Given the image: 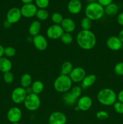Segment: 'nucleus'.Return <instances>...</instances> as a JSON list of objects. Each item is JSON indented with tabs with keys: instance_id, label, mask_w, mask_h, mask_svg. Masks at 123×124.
Instances as JSON below:
<instances>
[{
	"instance_id": "nucleus-1",
	"label": "nucleus",
	"mask_w": 123,
	"mask_h": 124,
	"mask_svg": "<svg viewBox=\"0 0 123 124\" xmlns=\"http://www.w3.org/2000/svg\"><path fill=\"white\" fill-rule=\"evenodd\" d=\"M77 42L81 48L85 50H90L96 46V36L91 30H82L77 34Z\"/></svg>"
},
{
	"instance_id": "nucleus-2",
	"label": "nucleus",
	"mask_w": 123,
	"mask_h": 124,
	"mask_svg": "<svg viewBox=\"0 0 123 124\" xmlns=\"http://www.w3.org/2000/svg\"><path fill=\"white\" fill-rule=\"evenodd\" d=\"M86 17L91 21H98L103 17L105 14L104 7L97 2H89L84 10Z\"/></svg>"
},
{
	"instance_id": "nucleus-3",
	"label": "nucleus",
	"mask_w": 123,
	"mask_h": 124,
	"mask_svg": "<svg viewBox=\"0 0 123 124\" xmlns=\"http://www.w3.org/2000/svg\"><path fill=\"white\" fill-rule=\"evenodd\" d=\"M97 100L105 106H111L117 101V94L113 90L109 88L100 90L97 94Z\"/></svg>"
},
{
	"instance_id": "nucleus-4",
	"label": "nucleus",
	"mask_w": 123,
	"mask_h": 124,
	"mask_svg": "<svg viewBox=\"0 0 123 124\" xmlns=\"http://www.w3.org/2000/svg\"><path fill=\"white\" fill-rule=\"evenodd\" d=\"M72 81L69 76L60 75L54 81L53 86L55 91L59 93H65L69 92L72 88Z\"/></svg>"
},
{
	"instance_id": "nucleus-5",
	"label": "nucleus",
	"mask_w": 123,
	"mask_h": 124,
	"mask_svg": "<svg viewBox=\"0 0 123 124\" xmlns=\"http://www.w3.org/2000/svg\"><path fill=\"white\" fill-rule=\"evenodd\" d=\"M23 104L25 108L28 111H36L41 106V98H39L38 94L31 93V94H27Z\"/></svg>"
},
{
	"instance_id": "nucleus-6",
	"label": "nucleus",
	"mask_w": 123,
	"mask_h": 124,
	"mask_svg": "<svg viewBox=\"0 0 123 124\" xmlns=\"http://www.w3.org/2000/svg\"><path fill=\"white\" fill-rule=\"evenodd\" d=\"M27 96L25 88L22 87H16L12 92L11 94V98L12 101L16 104H20L24 103L25 98Z\"/></svg>"
},
{
	"instance_id": "nucleus-7",
	"label": "nucleus",
	"mask_w": 123,
	"mask_h": 124,
	"mask_svg": "<svg viewBox=\"0 0 123 124\" xmlns=\"http://www.w3.org/2000/svg\"><path fill=\"white\" fill-rule=\"evenodd\" d=\"M64 31L61 25L58 24H53L50 25L47 30V37L53 40L60 39Z\"/></svg>"
},
{
	"instance_id": "nucleus-8",
	"label": "nucleus",
	"mask_w": 123,
	"mask_h": 124,
	"mask_svg": "<svg viewBox=\"0 0 123 124\" xmlns=\"http://www.w3.org/2000/svg\"><path fill=\"white\" fill-rule=\"evenodd\" d=\"M86 76V72L84 69L81 67H77L74 68L69 76L72 82L79 83L83 81V79Z\"/></svg>"
},
{
	"instance_id": "nucleus-9",
	"label": "nucleus",
	"mask_w": 123,
	"mask_h": 124,
	"mask_svg": "<svg viewBox=\"0 0 123 124\" xmlns=\"http://www.w3.org/2000/svg\"><path fill=\"white\" fill-rule=\"evenodd\" d=\"M22 116L21 110L17 107H13L8 110L7 114V119L12 124L17 123L20 121Z\"/></svg>"
},
{
	"instance_id": "nucleus-10",
	"label": "nucleus",
	"mask_w": 123,
	"mask_h": 124,
	"mask_svg": "<svg viewBox=\"0 0 123 124\" xmlns=\"http://www.w3.org/2000/svg\"><path fill=\"white\" fill-rule=\"evenodd\" d=\"M49 124H66L67 117L63 112L59 111L52 113L48 119Z\"/></svg>"
},
{
	"instance_id": "nucleus-11",
	"label": "nucleus",
	"mask_w": 123,
	"mask_h": 124,
	"mask_svg": "<svg viewBox=\"0 0 123 124\" xmlns=\"http://www.w3.org/2000/svg\"><path fill=\"white\" fill-rule=\"evenodd\" d=\"M22 17L20 8L18 7H12L8 10L6 15V20L11 24H16L20 21Z\"/></svg>"
},
{
	"instance_id": "nucleus-12",
	"label": "nucleus",
	"mask_w": 123,
	"mask_h": 124,
	"mask_svg": "<svg viewBox=\"0 0 123 124\" xmlns=\"http://www.w3.org/2000/svg\"><path fill=\"white\" fill-rule=\"evenodd\" d=\"M93 101L92 98L88 95H84L78 98L77 101V106L80 111H86L92 106Z\"/></svg>"
},
{
	"instance_id": "nucleus-13",
	"label": "nucleus",
	"mask_w": 123,
	"mask_h": 124,
	"mask_svg": "<svg viewBox=\"0 0 123 124\" xmlns=\"http://www.w3.org/2000/svg\"><path fill=\"white\" fill-rule=\"evenodd\" d=\"M32 42L35 48L39 51L45 50L48 46L47 38L40 34L33 37Z\"/></svg>"
},
{
	"instance_id": "nucleus-14",
	"label": "nucleus",
	"mask_w": 123,
	"mask_h": 124,
	"mask_svg": "<svg viewBox=\"0 0 123 124\" xmlns=\"http://www.w3.org/2000/svg\"><path fill=\"white\" fill-rule=\"evenodd\" d=\"M20 9L22 16L28 18H32L36 16V12L38 10L36 5L33 3L24 4Z\"/></svg>"
},
{
	"instance_id": "nucleus-15",
	"label": "nucleus",
	"mask_w": 123,
	"mask_h": 124,
	"mask_svg": "<svg viewBox=\"0 0 123 124\" xmlns=\"http://www.w3.org/2000/svg\"><path fill=\"white\" fill-rule=\"evenodd\" d=\"M106 46L112 51H118L123 47V44L119 39L118 36H111L106 41Z\"/></svg>"
},
{
	"instance_id": "nucleus-16",
	"label": "nucleus",
	"mask_w": 123,
	"mask_h": 124,
	"mask_svg": "<svg viewBox=\"0 0 123 124\" xmlns=\"http://www.w3.org/2000/svg\"><path fill=\"white\" fill-rule=\"evenodd\" d=\"M60 25L63 30L64 32L69 33L73 32L76 29L75 23L73 19L69 18H64Z\"/></svg>"
},
{
	"instance_id": "nucleus-17",
	"label": "nucleus",
	"mask_w": 123,
	"mask_h": 124,
	"mask_svg": "<svg viewBox=\"0 0 123 124\" xmlns=\"http://www.w3.org/2000/svg\"><path fill=\"white\" fill-rule=\"evenodd\" d=\"M82 9V4L80 0H70L68 4V10L71 14L77 15Z\"/></svg>"
},
{
	"instance_id": "nucleus-18",
	"label": "nucleus",
	"mask_w": 123,
	"mask_h": 124,
	"mask_svg": "<svg viewBox=\"0 0 123 124\" xmlns=\"http://www.w3.org/2000/svg\"><path fill=\"white\" fill-rule=\"evenodd\" d=\"M41 27H42V24L40 21L35 20L33 21L30 24L28 29V32L30 36L34 37L39 35L41 30Z\"/></svg>"
},
{
	"instance_id": "nucleus-19",
	"label": "nucleus",
	"mask_w": 123,
	"mask_h": 124,
	"mask_svg": "<svg viewBox=\"0 0 123 124\" xmlns=\"http://www.w3.org/2000/svg\"><path fill=\"white\" fill-rule=\"evenodd\" d=\"M12 69V63L8 58L2 57L0 58V71L3 73L10 71Z\"/></svg>"
},
{
	"instance_id": "nucleus-20",
	"label": "nucleus",
	"mask_w": 123,
	"mask_h": 124,
	"mask_svg": "<svg viewBox=\"0 0 123 124\" xmlns=\"http://www.w3.org/2000/svg\"><path fill=\"white\" fill-rule=\"evenodd\" d=\"M96 80V75L94 74L86 75L82 81V86L83 88H86L92 85Z\"/></svg>"
},
{
	"instance_id": "nucleus-21",
	"label": "nucleus",
	"mask_w": 123,
	"mask_h": 124,
	"mask_svg": "<svg viewBox=\"0 0 123 124\" xmlns=\"http://www.w3.org/2000/svg\"><path fill=\"white\" fill-rule=\"evenodd\" d=\"M20 83L21 87L24 88L30 87L33 83V78L31 75L28 73H25L22 75L20 79Z\"/></svg>"
},
{
	"instance_id": "nucleus-22",
	"label": "nucleus",
	"mask_w": 123,
	"mask_h": 124,
	"mask_svg": "<svg viewBox=\"0 0 123 124\" xmlns=\"http://www.w3.org/2000/svg\"><path fill=\"white\" fill-rule=\"evenodd\" d=\"M119 11V7L115 3H111L110 4L104 7V12L107 15L113 16L116 15Z\"/></svg>"
},
{
	"instance_id": "nucleus-23",
	"label": "nucleus",
	"mask_w": 123,
	"mask_h": 124,
	"mask_svg": "<svg viewBox=\"0 0 123 124\" xmlns=\"http://www.w3.org/2000/svg\"><path fill=\"white\" fill-rule=\"evenodd\" d=\"M74 67L72 63L70 61H65L61 65V70L60 75H67L69 76L72 70H73Z\"/></svg>"
},
{
	"instance_id": "nucleus-24",
	"label": "nucleus",
	"mask_w": 123,
	"mask_h": 124,
	"mask_svg": "<svg viewBox=\"0 0 123 124\" xmlns=\"http://www.w3.org/2000/svg\"><path fill=\"white\" fill-rule=\"evenodd\" d=\"M31 87L32 88L33 93H34V94L39 95L43 91L44 84H43L42 81L37 80V81H35L33 82Z\"/></svg>"
},
{
	"instance_id": "nucleus-25",
	"label": "nucleus",
	"mask_w": 123,
	"mask_h": 124,
	"mask_svg": "<svg viewBox=\"0 0 123 124\" xmlns=\"http://www.w3.org/2000/svg\"><path fill=\"white\" fill-rule=\"evenodd\" d=\"M63 100L66 105L68 106H72L75 104L77 99L71 94V92H68L67 93H65V94H64L63 97Z\"/></svg>"
},
{
	"instance_id": "nucleus-26",
	"label": "nucleus",
	"mask_w": 123,
	"mask_h": 124,
	"mask_svg": "<svg viewBox=\"0 0 123 124\" xmlns=\"http://www.w3.org/2000/svg\"><path fill=\"white\" fill-rule=\"evenodd\" d=\"M92 25V21L87 17H84L80 22V25L83 30H90Z\"/></svg>"
},
{
	"instance_id": "nucleus-27",
	"label": "nucleus",
	"mask_w": 123,
	"mask_h": 124,
	"mask_svg": "<svg viewBox=\"0 0 123 124\" xmlns=\"http://www.w3.org/2000/svg\"><path fill=\"white\" fill-rule=\"evenodd\" d=\"M36 16L39 21H45L49 17V13L45 9H38L36 12Z\"/></svg>"
},
{
	"instance_id": "nucleus-28",
	"label": "nucleus",
	"mask_w": 123,
	"mask_h": 124,
	"mask_svg": "<svg viewBox=\"0 0 123 124\" xmlns=\"http://www.w3.org/2000/svg\"><path fill=\"white\" fill-rule=\"evenodd\" d=\"M60 40L62 42L66 45L71 44L72 42H73V36L69 33L64 32L63 34L62 35L61 38H60Z\"/></svg>"
},
{
	"instance_id": "nucleus-29",
	"label": "nucleus",
	"mask_w": 123,
	"mask_h": 124,
	"mask_svg": "<svg viewBox=\"0 0 123 124\" xmlns=\"http://www.w3.org/2000/svg\"><path fill=\"white\" fill-rule=\"evenodd\" d=\"M63 19L64 18L62 15L59 12H55L51 16V20L54 23V24L60 25Z\"/></svg>"
},
{
	"instance_id": "nucleus-30",
	"label": "nucleus",
	"mask_w": 123,
	"mask_h": 124,
	"mask_svg": "<svg viewBox=\"0 0 123 124\" xmlns=\"http://www.w3.org/2000/svg\"><path fill=\"white\" fill-rule=\"evenodd\" d=\"M49 4V0H35V5L39 9H45Z\"/></svg>"
},
{
	"instance_id": "nucleus-31",
	"label": "nucleus",
	"mask_w": 123,
	"mask_h": 124,
	"mask_svg": "<svg viewBox=\"0 0 123 124\" xmlns=\"http://www.w3.org/2000/svg\"><path fill=\"white\" fill-rule=\"evenodd\" d=\"M69 92H71V94H72L76 99H78V98H80L81 97V94H82V87H80V86L78 85L74 86V87L71 88V90H70Z\"/></svg>"
},
{
	"instance_id": "nucleus-32",
	"label": "nucleus",
	"mask_w": 123,
	"mask_h": 124,
	"mask_svg": "<svg viewBox=\"0 0 123 124\" xmlns=\"http://www.w3.org/2000/svg\"><path fill=\"white\" fill-rule=\"evenodd\" d=\"M16 53V49L13 47L8 46L4 48V55L8 58H12L13 57Z\"/></svg>"
},
{
	"instance_id": "nucleus-33",
	"label": "nucleus",
	"mask_w": 123,
	"mask_h": 124,
	"mask_svg": "<svg viewBox=\"0 0 123 124\" xmlns=\"http://www.w3.org/2000/svg\"><path fill=\"white\" fill-rule=\"evenodd\" d=\"M3 79L6 84H12L14 81V75L11 71H8L4 73Z\"/></svg>"
},
{
	"instance_id": "nucleus-34",
	"label": "nucleus",
	"mask_w": 123,
	"mask_h": 124,
	"mask_svg": "<svg viewBox=\"0 0 123 124\" xmlns=\"http://www.w3.org/2000/svg\"><path fill=\"white\" fill-rule=\"evenodd\" d=\"M114 71L118 76H123V62H119L115 65Z\"/></svg>"
},
{
	"instance_id": "nucleus-35",
	"label": "nucleus",
	"mask_w": 123,
	"mask_h": 124,
	"mask_svg": "<svg viewBox=\"0 0 123 124\" xmlns=\"http://www.w3.org/2000/svg\"><path fill=\"white\" fill-rule=\"evenodd\" d=\"M109 113L106 111L101 110V111H98L96 113V117L100 121H105L109 118Z\"/></svg>"
},
{
	"instance_id": "nucleus-36",
	"label": "nucleus",
	"mask_w": 123,
	"mask_h": 124,
	"mask_svg": "<svg viewBox=\"0 0 123 124\" xmlns=\"http://www.w3.org/2000/svg\"><path fill=\"white\" fill-rule=\"evenodd\" d=\"M113 108L115 111L118 114L123 115V103L121 102L116 101L113 104Z\"/></svg>"
},
{
	"instance_id": "nucleus-37",
	"label": "nucleus",
	"mask_w": 123,
	"mask_h": 124,
	"mask_svg": "<svg viewBox=\"0 0 123 124\" xmlns=\"http://www.w3.org/2000/svg\"><path fill=\"white\" fill-rule=\"evenodd\" d=\"M97 2H98L102 7H105L108 6V5L110 4L111 3H112L113 0H97Z\"/></svg>"
},
{
	"instance_id": "nucleus-38",
	"label": "nucleus",
	"mask_w": 123,
	"mask_h": 124,
	"mask_svg": "<svg viewBox=\"0 0 123 124\" xmlns=\"http://www.w3.org/2000/svg\"><path fill=\"white\" fill-rule=\"evenodd\" d=\"M116 21L119 25L123 26V12H121L117 15Z\"/></svg>"
},
{
	"instance_id": "nucleus-39",
	"label": "nucleus",
	"mask_w": 123,
	"mask_h": 124,
	"mask_svg": "<svg viewBox=\"0 0 123 124\" xmlns=\"http://www.w3.org/2000/svg\"><path fill=\"white\" fill-rule=\"evenodd\" d=\"M117 100L118 101L123 103V90H121L117 94Z\"/></svg>"
},
{
	"instance_id": "nucleus-40",
	"label": "nucleus",
	"mask_w": 123,
	"mask_h": 124,
	"mask_svg": "<svg viewBox=\"0 0 123 124\" xmlns=\"http://www.w3.org/2000/svg\"><path fill=\"white\" fill-rule=\"evenodd\" d=\"M3 25L6 29H9V28L11 27V25H12V24H11L10 23H9L8 21L6 20L4 22Z\"/></svg>"
},
{
	"instance_id": "nucleus-41",
	"label": "nucleus",
	"mask_w": 123,
	"mask_h": 124,
	"mask_svg": "<svg viewBox=\"0 0 123 124\" xmlns=\"http://www.w3.org/2000/svg\"><path fill=\"white\" fill-rule=\"evenodd\" d=\"M4 54V47L0 44V58L3 57Z\"/></svg>"
},
{
	"instance_id": "nucleus-42",
	"label": "nucleus",
	"mask_w": 123,
	"mask_h": 124,
	"mask_svg": "<svg viewBox=\"0 0 123 124\" xmlns=\"http://www.w3.org/2000/svg\"><path fill=\"white\" fill-rule=\"evenodd\" d=\"M118 36L119 38V39L121 40V41L122 42V43L123 44V29H122V30L119 31Z\"/></svg>"
},
{
	"instance_id": "nucleus-43",
	"label": "nucleus",
	"mask_w": 123,
	"mask_h": 124,
	"mask_svg": "<svg viewBox=\"0 0 123 124\" xmlns=\"http://www.w3.org/2000/svg\"><path fill=\"white\" fill-rule=\"evenodd\" d=\"M25 90H26V92H27V94H31V93H33L32 88H31V86H30V87H27V88H25Z\"/></svg>"
},
{
	"instance_id": "nucleus-44",
	"label": "nucleus",
	"mask_w": 123,
	"mask_h": 124,
	"mask_svg": "<svg viewBox=\"0 0 123 124\" xmlns=\"http://www.w3.org/2000/svg\"><path fill=\"white\" fill-rule=\"evenodd\" d=\"M33 1L34 0H21V1L24 4H26L32 3Z\"/></svg>"
},
{
	"instance_id": "nucleus-45",
	"label": "nucleus",
	"mask_w": 123,
	"mask_h": 124,
	"mask_svg": "<svg viewBox=\"0 0 123 124\" xmlns=\"http://www.w3.org/2000/svg\"><path fill=\"white\" fill-rule=\"evenodd\" d=\"M20 124L19 123V122H17V123H13V124Z\"/></svg>"
},
{
	"instance_id": "nucleus-46",
	"label": "nucleus",
	"mask_w": 123,
	"mask_h": 124,
	"mask_svg": "<svg viewBox=\"0 0 123 124\" xmlns=\"http://www.w3.org/2000/svg\"></svg>"
}]
</instances>
